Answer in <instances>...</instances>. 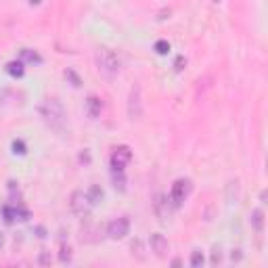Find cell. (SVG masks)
<instances>
[{
    "instance_id": "7a4b0ae2",
    "label": "cell",
    "mask_w": 268,
    "mask_h": 268,
    "mask_svg": "<svg viewBox=\"0 0 268 268\" xmlns=\"http://www.w3.org/2000/svg\"><path fill=\"white\" fill-rule=\"evenodd\" d=\"M97 67L105 78H115L120 74V57L111 49H99L97 51Z\"/></svg>"
},
{
    "instance_id": "d4e9b609",
    "label": "cell",
    "mask_w": 268,
    "mask_h": 268,
    "mask_svg": "<svg viewBox=\"0 0 268 268\" xmlns=\"http://www.w3.org/2000/svg\"><path fill=\"white\" fill-rule=\"evenodd\" d=\"M4 245V237H2V235H0V247H2Z\"/></svg>"
},
{
    "instance_id": "277c9868",
    "label": "cell",
    "mask_w": 268,
    "mask_h": 268,
    "mask_svg": "<svg viewBox=\"0 0 268 268\" xmlns=\"http://www.w3.org/2000/svg\"><path fill=\"white\" fill-rule=\"evenodd\" d=\"M130 160H132L130 147H126V145L115 147L111 153V172H124L126 165L130 163Z\"/></svg>"
},
{
    "instance_id": "9c48e42d",
    "label": "cell",
    "mask_w": 268,
    "mask_h": 268,
    "mask_svg": "<svg viewBox=\"0 0 268 268\" xmlns=\"http://www.w3.org/2000/svg\"><path fill=\"white\" fill-rule=\"evenodd\" d=\"M86 109H88L90 117H99L101 111H103V101L99 97H88V101H86Z\"/></svg>"
},
{
    "instance_id": "603a6c76",
    "label": "cell",
    "mask_w": 268,
    "mask_h": 268,
    "mask_svg": "<svg viewBox=\"0 0 268 268\" xmlns=\"http://www.w3.org/2000/svg\"><path fill=\"white\" fill-rule=\"evenodd\" d=\"M220 260H222V254H220V249H214V256H212V262L218 264Z\"/></svg>"
},
{
    "instance_id": "7c38bea8",
    "label": "cell",
    "mask_w": 268,
    "mask_h": 268,
    "mask_svg": "<svg viewBox=\"0 0 268 268\" xmlns=\"http://www.w3.org/2000/svg\"><path fill=\"white\" fill-rule=\"evenodd\" d=\"M6 72H9V76H13V78H21L23 74H26L23 61H11V63H6Z\"/></svg>"
},
{
    "instance_id": "4fadbf2b",
    "label": "cell",
    "mask_w": 268,
    "mask_h": 268,
    "mask_svg": "<svg viewBox=\"0 0 268 268\" xmlns=\"http://www.w3.org/2000/svg\"><path fill=\"white\" fill-rule=\"evenodd\" d=\"M251 224H254V228L258 233L264 231V212L262 210H254L251 212Z\"/></svg>"
},
{
    "instance_id": "30bf717a",
    "label": "cell",
    "mask_w": 268,
    "mask_h": 268,
    "mask_svg": "<svg viewBox=\"0 0 268 268\" xmlns=\"http://www.w3.org/2000/svg\"><path fill=\"white\" fill-rule=\"evenodd\" d=\"M86 197H88V201L92 203V206H97V203L103 201L105 193H103V188H101L99 185H92V187L88 188V191H86Z\"/></svg>"
},
{
    "instance_id": "d6986e66",
    "label": "cell",
    "mask_w": 268,
    "mask_h": 268,
    "mask_svg": "<svg viewBox=\"0 0 268 268\" xmlns=\"http://www.w3.org/2000/svg\"><path fill=\"white\" fill-rule=\"evenodd\" d=\"M13 153L15 155H26V145H23L21 140H15V143H13Z\"/></svg>"
},
{
    "instance_id": "44dd1931",
    "label": "cell",
    "mask_w": 268,
    "mask_h": 268,
    "mask_svg": "<svg viewBox=\"0 0 268 268\" xmlns=\"http://www.w3.org/2000/svg\"><path fill=\"white\" fill-rule=\"evenodd\" d=\"M65 78H69V80H72L74 82V86H76V88H78V86H80L82 82H80V78H78L74 72H72V69H67V72H65Z\"/></svg>"
},
{
    "instance_id": "9a60e30c",
    "label": "cell",
    "mask_w": 268,
    "mask_h": 268,
    "mask_svg": "<svg viewBox=\"0 0 268 268\" xmlns=\"http://www.w3.org/2000/svg\"><path fill=\"white\" fill-rule=\"evenodd\" d=\"M59 260H61V264H69V262H72V247L65 245V243H61Z\"/></svg>"
},
{
    "instance_id": "8fae6325",
    "label": "cell",
    "mask_w": 268,
    "mask_h": 268,
    "mask_svg": "<svg viewBox=\"0 0 268 268\" xmlns=\"http://www.w3.org/2000/svg\"><path fill=\"white\" fill-rule=\"evenodd\" d=\"M21 61H23V63H31V65H40L42 57H40V54H38L36 51H31V49H23V51H21Z\"/></svg>"
},
{
    "instance_id": "3957f363",
    "label": "cell",
    "mask_w": 268,
    "mask_h": 268,
    "mask_svg": "<svg viewBox=\"0 0 268 268\" xmlns=\"http://www.w3.org/2000/svg\"><path fill=\"white\" fill-rule=\"evenodd\" d=\"M191 191H193V183L188 178H178L174 185H172V188H170V201L174 203V206L178 208V206H183V201L187 199L188 195H191Z\"/></svg>"
},
{
    "instance_id": "5bb4252c",
    "label": "cell",
    "mask_w": 268,
    "mask_h": 268,
    "mask_svg": "<svg viewBox=\"0 0 268 268\" xmlns=\"http://www.w3.org/2000/svg\"><path fill=\"white\" fill-rule=\"evenodd\" d=\"M2 216L6 224H13L17 220V206H4L2 208Z\"/></svg>"
},
{
    "instance_id": "2e32d148",
    "label": "cell",
    "mask_w": 268,
    "mask_h": 268,
    "mask_svg": "<svg viewBox=\"0 0 268 268\" xmlns=\"http://www.w3.org/2000/svg\"><path fill=\"white\" fill-rule=\"evenodd\" d=\"M113 176V187L120 188V191H124L126 188V178H124V172H111Z\"/></svg>"
},
{
    "instance_id": "cb8c5ba5",
    "label": "cell",
    "mask_w": 268,
    "mask_h": 268,
    "mask_svg": "<svg viewBox=\"0 0 268 268\" xmlns=\"http://www.w3.org/2000/svg\"><path fill=\"white\" fill-rule=\"evenodd\" d=\"M40 2H42V0H29V4H34V6H36V4H40Z\"/></svg>"
},
{
    "instance_id": "6da1fadb",
    "label": "cell",
    "mask_w": 268,
    "mask_h": 268,
    "mask_svg": "<svg viewBox=\"0 0 268 268\" xmlns=\"http://www.w3.org/2000/svg\"><path fill=\"white\" fill-rule=\"evenodd\" d=\"M40 113L51 128L63 130V126H65V109H63V105L57 99H46L40 107Z\"/></svg>"
},
{
    "instance_id": "ffe728a7",
    "label": "cell",
    "mask_w": 268,
    "mask_h": 268,
    "mask_svg": "<svg viewBox=\"0 0 268 268\" xmlns=\"http://www.w3.org/2000/svg\"><path fill=\"white\" fill-rule=\"evenodd\" d=\"M185 65H187V61H185L183 54H180V57H176V61H174V69H176V72H183Z\"/></svg>"
},
{
    "instance_id": "5b68a950",
    "label": "cell",
    "mask_w": 268,
    "mask_h": 268,
    "mask_svg": "<svg viewBox=\"0 0 268 268\" xmlns=\"http://www.w3.org/2000/svg\"><path fill=\"white\" fill-rule=\"evenodd\" d=\"M128 233H130V220L126 216L115 218L113 222H109V226H107V235L111 239H124Z\"/></svg>"
},
{
    "instance_id": "7402d4cb",
    "label": "cell",
    "mask_w": 268,
    "mask_h": 268,
    "mask_svg": "<svg viewBox=\"0 0 268 268\" xmlns=\"http://www.w3.org/2000/svg\"><path fill=\"white\" fill-rule=\"evenodd\" d=\"M40 264H51V256H49V251H42V256H40Z\"/></svg>"
},
{
    "instance_id": "ac0fdd59",
    "label": "cell",
    "mask_w": 268,
    "mask_h": 268,
    "mask_svg": "<svg viewBox=\"0 0 268 268\" xmlns=\"http://www.w3.org/2000/svg\"><path fill=\"white\" fill-rule=\"evenodd\" d=\"M155 53L157 54H168L170 53V42L168 40H157L155 42Z\"/></svg>"
},
{
    "instance_id": "8992f818",
    "label": "cell",
    "mask_w": 268,
    "mask_h": 268,
    "mask_svg": "<svg viewBox=\"0 0 268 268\" xmlns=\"http://www.w3.org/2000/svg\"><path fill=\"white\" fill-rule=\"evenodd\" d=\"M69 208H72L74 214H78V216H86V214L90 212L92 203L88 201V197H86V193L76 191V193L72 195V201H69Z\"/></svg>"
},
{
    "instance_id": "e0dca14e",
    "label": "cell",
    "mask_w": 268,
    "mask_h": 268,
    "mask_svg": "<svg viewBox=\"0 0 268 268\" xmlns=\"http://www.w3.org/2000/svg\"><path fill=\"white\" fill-rule=\"evenodd\" d=\"M203 262H206V260H203V254L199 249H195L193 254H191V266L193 268H199V266H203Z\"/></svg>"
},
{
    "instance_id": "ba28073f",
    "label": "cell",
    "mask_w": 268,
    "mask_h": 268,
    "mask_svg": "<svg viewBox=\"0 0 268 268\" xmlns=\"http://www.w3.org/2000/svg\"><path fill=\"white\" fill-rule=\"evenodd\" d=\"M128 113L132 120H138L140 115H143V109H140V88L138 86H134L130 90V105H128Z\"/></svg>"
},
{
    "instance_id": "52a82bcc",
    "label": "cell",
    "mask_w": 268,
    "mask_h": 268,
    "mask_svg": "<svg viewBox=\"0 0 268 268\" xmlns=\"http://www.w3.org/2000/svg\"><path fill=\"white\" fill-rule=\"evenodd\" d=\"M149 243H151V251H155L157 258H165L170 245H168V239H165L161 233H153L151 235V241H149Z\"/></svg>"
}]
</instances>
